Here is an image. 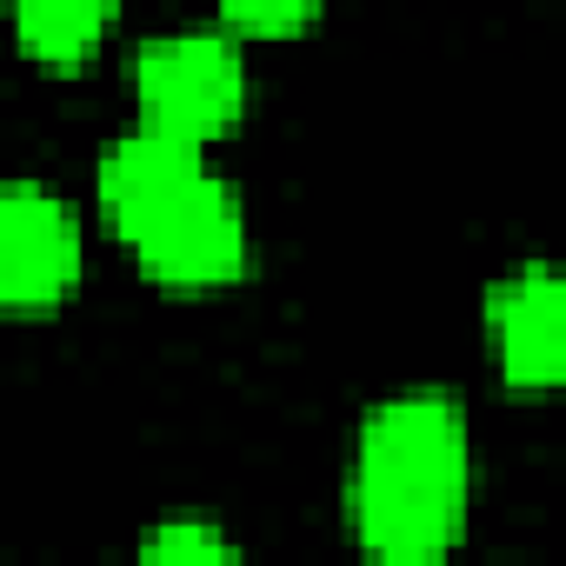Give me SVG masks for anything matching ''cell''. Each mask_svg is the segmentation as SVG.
<instances>
[{
	"instance_id": "1",
	"label": "cell",
	"mask_w": 566,
	"mask_h": 566,
	"mask_svg": "<svg viewBox=\"0 0 566 566\" xmlns=\"http://www.w3.org/2000/svg\"><path fill=\"white\" fill-rule=\"evenodd\" d=\"M473 500V440L447 387H400L367 407L347 467V520L374 559H440Z\"/></svg>"
},
{
	"instance_id": "2",
	"label": "cell",
	"mask_w": 566,
	"mask_h": 566,
	"mask_svg": "<svg viewBox=\"0 0 566 566\" xmlns=\"http://www.w3.org/2000/svg\"><path fill=\"white\" fill-rule=\"evenodd\" d=\"M120 240L134 247V260L160 280V287L200 294V287H227V280L247 273V213H240V193L207 160L174 193H160Z\"/></svg>"
},
{
	"instance_id": "3",
	"label": "cell",
	"mask_w": 566,
	"mask_h": 566,
	"mask_svg": "<svg viewBox=\"0 0 566 566\" xmlns=\"http://www.w3.org/2000/svg\"><path fill=\"white\" fill-rule=\"evenodd\" d=\"M127 81H134L140 120L174 127L187 140H213L247 107V61L227 34H207V28H174L140 41L127 61Z\"/></svg>"
},
{
	"instance_id": "4",
	"label": "cell",
	"mask_w": 566,
	"mask_h": 566,
	"mask_svg": "<svg viewBox=\"0 0 566 566\" xmlns=\"http://www.w3.org/2000/svg\"><path fill=\"white\" fill-rule=\"evenodd\" d=\"M81 220L41 180H0V307L48 314L81 280Z\"/></svg>"
},
{
	"instance_id": "5",
	"label": "cell",
	"mask_w": 566,
	"mask_h": 566,
	"mask_svg": "<svg viewBox=\"0 0 566 566\" xmlns=\"http://www.w3.org/2000/svg\"><path fill=\"white\" fill-rule=\"evenodd\" d=\"M486 340L513 387H553L566 374V287L546 260L513 266L486 294Z\"/></svg>"
},
{
	"instance_id": "6",
	"label": "cell",
	"mask_w": 566,
	"mask_h": 566,
	"mask_svg": "<svg viewBox=\"0 0 566 566\" xmlns=\"http://www.w3.org/2000/svg\"><path fill=\"white\" fill-rule=\"evenodd\" d=\"M200 160H207L200 140H187V134H174V127H154V120L127 127V134L101 154V174H94V200H101L107 227L127 233V227H134L160 193H174Z\"/></svg>"
},
{
	"instance_id": "7",
	"label": "cell",
	"mask_w": 566,
	"mask_h": 566,
	"mask_svg": "<svg viewBox=\"0 0 566 566\" xmlns=\"http://www.w3.org/2000/svg\"><path fill=\"white\" fill-rule=\"evenodd\" d=\"M8 8H14V34L34 61L74 67L107 41L120 0H8Z\"/></svg>"
},
{
	"instance_id": "8",
	"label": "cell",
	"mask_w": 566,
	"mask_h": 566,
	"mask_svg": "<svg viewBox=\"0 0 566 566\" xmlns=\"http://www.w3.org/2000/svg\"><path fill=\"white\" fill-rule=\"evenodd\" d=\"M140 553H147V559H233L240 546H233V533L213 526L207 513H167V520L140 539Z\"/></svg>"
},
{
	"instance_id": "9",
	"label": "cell",
	"mask_w": 566,
	"mask_h": 566,
	"mask_svg": "<svg viewBox=\"0 0 566 566\" xmlns=\"http://www.w3.org/2000/svg\"><path fill=\"white\" fill-rule=\"evenodd\" d=\"M220 14L247 34H287L321 14V0H220Z\"/></svg>"
}]
</instances>
